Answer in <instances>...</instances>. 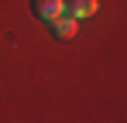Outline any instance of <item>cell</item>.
Masks as SVG:
<instances>
[{
    "label": "cell",
    "mask_w": 127,
    "mask_h": 123,
    "mask_svg": "<svg viewBox=\"0 0 127 123\" xmlns=\"http://www.w3.org/2000/svg\"><path fill=\"white\" fill-rule=\"evenodd\" d=\"M69 14H72L76 20L93 17V14H96V0H69Z\"/></svg>",
    "instance_id": "3"
},
{
    "label": "cell",
    "mask_w": 127,
    "mask_h": 123,
    "mask_svg": "<svg viewBox=\"0 0 127 123\" xmlns=\"http://www.w3.org/2000/svg\"><path fill=\"white\" fill-rule=\"evenodd\" d=\"M48 24H52L55 38H62V41H69V38H76V34H79V20L72 17L69 10H62L59 17H55V20H48Z\"/></svg>",
    "instance_id": "1"
},
{
    "label": "cell",
    "mask_w": 127,
    "mask_h": 123,
    "mask_svg": "<svg viewBox=\"0 0 127 123\" xmlns=\"http://www.w3.org/2000/svg\"><path fill=\"white\" fill-rule=\"evenodd\" d=\"M31 7H34V17L55 20V17L65 10V0H31Z\"/></svg>",
    "instance_id": "2"
}]
</instances>
